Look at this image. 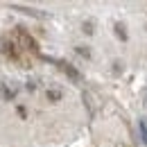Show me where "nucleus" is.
<instances>
[{"mask_svg": "<svg viewBox=\"0 0 147 147\" xmlns=\"http://www.w3.org/2000/svg\"><path fill=\"white\" fill-rule=\"evenodd\" d=\"M45 95H48V100H52V102H59V100H61V93L55 91V88H48Z\"/></svg>", "mask_w": 147, "mask_h": 147, "instance_id": "obj_7", "label": "nucleus"}, {"mask_svg": "<svg viewBox=\"0 0 147 147\" xmlns=\"http://www.w3.org/2000/svg\"><path fill=\"white\" fill-rule=\"evenodd\" d=\"M16 93H18V86H16L14 82H11V84H9V82H5V84H2V97H5L7 102H9V100H14V97H16Z\"/></svg>", "mask_w": 147, "mask_h": 147, "instance_id": "obj_4", "label": "nucleus"}, {"mask_svg": "<svg viewBox=\"0 0 147 147\" xmlns=\"http://www.w3.org/2000/svg\"><path fill=\"white\" fill-rule=\"evenodd\" d=\"M82 27H84V32H86V34H93V32H95V30H93V23H91V20H86Z\"/></svg>", "mask_w": 147, "mask_h": 147, "instance_id": "obj_9", "label": "nucleus"}, {"mask_svg": "<svg viewBox=\"0 0 147 147\" xmlns=\"http://www.w3.org/2000/svg\"><path fill=\"white\" fill-rule=\"evenodd\" d=\"M43 59H45V61H50V63H55L57 68H59L61 73H66V75H68V77H70V79L75 82V84H79V82H84V77H82V73H79V70L75 68L73 63H68V61H63V59H52V57H43Z\"/></svg>", "mask_w": 147, "mask_h": 147, "instance_id": "obj_1", "label": "nucleus"}, {"mask_svg": "<svg viewBox=\"0 0 147 147\" xmlns=\"http://www.w3.org/2000/svg\"><path fill=\"white\" fill-rule=\"evenodd\" d=\"M113 66H115V68H113V73H115V75H118V73H122V61H115Z\"/></svg>", "mask_w": 147, "mask_h": 147, "instance_id": "obj_10", "label": "nucleus"}, {"mask_svg": "<svg viewBox=\"0 0 147 147\" xmlns=\"http://www.w3.org/2000/svg\"><path fill=\"white\" fill-rule=\"evenodd\" d=\"M9 9H11V11H20V14H25V16H32V18H38V20L48 18V14H45V11L34 9V7H25V5H16V2H11V5H9Z\"/></svg>", "mask_w": 147, "mask_h": 147, "instance_id": "obj_2", "label": "nucleus"}, {"mask_svg": "<svg viewBox=\"0 0 147 147\" xmlns=\"http://www.w3.org/2000/svg\"><path fill=\"white\" fill-rule=\"evenodd\" d=\"M113 30H115V36L120 38V41H127V38H129V34H127V25H125V23H120V20H118V23L113 25Z\"/></svg>", "mask_w": 147, "mask_h": 147, "instance_id": "obj_5", "label": "nucleus"}, {"mask_svg": "<svg viewBox=\"0 0 147 147\" xmlns=\"http://www.w3.org/2000/svg\"><path fill=\"white\" fill-rule=\"evenodd\" d=\"M18 38H20V43H23V48L25 50H32V52H38V43L34 41V38L30 36L25 30H18Z\"/></svg>", "mask_w": 147, "mask_h": 147, "instance_id": "obj_3", "label": "nucleus"}, {"mask_svg": "<svg viewBox=\"0 0 147 147\" xmlns=\"http://www.w3.org/2000/svg\"><path fill=\"white\" fill-rule=\"evenodd\" d=\"M75 50H77V55H82V57H86V59H91V50H88L86 45H77Z\"/></svg>", "mask_w": 147, "mask_h": 147, "instance_id": "obj_8", "label": "nucleus"}, {"mask_svg": "<svg viewBox=\"0 0 147 147\" xmlns=\"http://www.w3.org/2000/svg\"><path fill=\"white\" fill-rule=\"evenodd\" d=\"M138 131H140L143 143L147 145V120H145V118H138Z\"/></svg>", "mask_w": 147, "mask_h": 147, "instance_id": "obj_6", "label": "nucleus"}, {"mask_svg": "<svg viewBox=\"0 0 147 147\" xmlns=\"http://www.w3.org/2000/svg\"><path fill=\"white\" fill-rule=\"evenodd\" d=\"M145 102H147V97H145Z\"/></svg>", "mask_w": 147, "mask_h": 147, "instance_id": "obj_11", "label": "nucleus"}]
</instances>
